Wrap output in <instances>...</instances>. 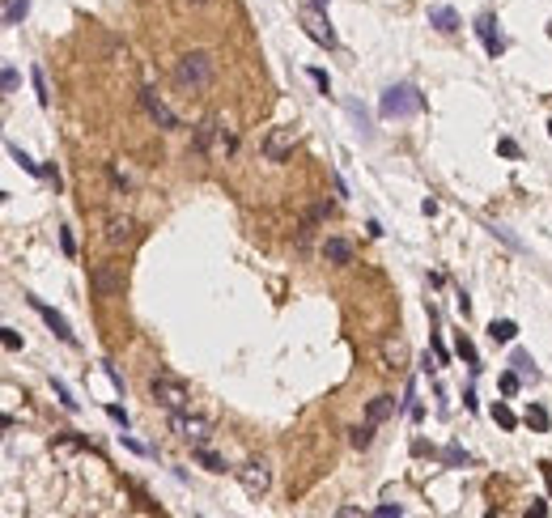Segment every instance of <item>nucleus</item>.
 <instances>
[{
    "instance_id": "f257e3e1",
    "label": "nucleus",
    "mask_w": 552,
    "mask_h": 518,
    "mask_svg": "<svg viewBox=\"0 0 552 518\" xmlns=\"http://www.w3.org/2000/svg\"><path fill=\"white\" fill-rule=\"evenodd\" d=\"M213 77H217V60L208 51H183L174 60V85L196 98V94H208L213 89Z\"/></svg>"
},
{
    "instance_id": "f03ea898",
    "label": "nucleus",
    "mask_w": 552,
    "mask_h": 518,
    "mask_svg": "<svg viewBox=\"0 0 552 518\" xmlns=\"http://www.w3.org/2000/svg\"><path fill=\"white\" fill-rule=\"evenodd\" d=\"M191 153L213 157V162H225V157L234 153V132L225 128L221 115H208V119L196 128V136H191Z\"/></svg>"
},
{
    "instance_id": "7ed1b4c3",
    "label": "nucleus",
    "mask_w": 552,
    "mask_h": 518,
    "mask_svg": "<svg viewBox=\"0 0 552 518\" xmlns=\"http://www.w3.org/2000/svg\"><path fill=\"white\" fill-rule=\"evenodd\" d=\"M149 395H153L166 412H183V408H191V391H187L174 374H153V378H149Z\"/></svg>"
},
{
    "instance_id": "20e7f679",
    "label": "nucleus",
    "mask_w": 552,
    "mask_h": 518,
    "mask_svg": "<svg viewBox=\"0 0 552 518\" xmlns=\"http://www.w3.org/2000/svg\"><path fill=\"white\" fill-rule=\"evenodd\" d=\"M298 21H302V30L319 43V47H336V30H332V21H327V13H323V4H315V0H302V9H298Z\"/></svg>"
},
{
    "instance_id": "39448f33",
    "label": "nucleus",
    "mask_w": 552,
    "mask_h": 518,
    "mask_svg": "<svg viewBox=\"0 0 552 518\" xmlns=\"http://www.w3.org/2000/svg\"><path fill=\"white\" fill-rule=\"evenodd\" d=\"M89 289H94V298H123V289H128L123 264H94L89 268Z\"/></svg>"
},
{
    "instance_id": "423d86ee",
    "label": "nucleus",
    "mask_w": 552,
    "mask_h": 518,
    "mask_svg": "<svg viewBox=\"0 0 552 518\" xmlns=\"http://www.w3.org/2000/svg\"><path fill=\"white\" fill-rule=\"evenodd\" d=\"M293 145H298V132H293L289 123H276V128H268V136H264L259 153H264V162L281 166V162H289V157H293Z\"/></svg>"
},
{
    "instance_id": "0eeeda50",
    "label": "nucleus",
    "mask_w": 552,
    "mask_h": 518,
    "mask_svg": "<svg viewBox=\"0 0 552 518\" xmlns=\"http://www.w3.org/2000/svg\"><path fill=\"white\" fill-rule=\"evenodd\" d=\"M421 106H425V98H421L417 85H408V81H404V85H391V89L383 94V115H387V119H395V115H417Z\"/></svg>"
},
{
    "instance_id": "6e6552de",
    "label": "nucleus",
    "mask_w": 552,
    "mask_h": 518,
    "mask_svg": "<svg viewBox=\"0 0 552 518\" xmlns=\"http://www.w3.org/2000/svg\"><path fill=\"white\" fill-rule=\"evenodd\" d=\"M234 476H238V485H242L247 497H264V493L272 489V468H268L264 459H251V463L234 468Z\"/></svg>"
},
{
    "instance_id": "1a4fd4ad",
    "label": "nucleus",
    "mask_w": 552,
    "mask_h": 518,
    "mask_svg": "<svg viewBox=\"0 0 552 518\" xmlns=\"http://www.w3.org/2000/svg\"><path fill=\"white\" fill-rule=\"evenodd\" d=\"M140 106H145V115H149L162 132H179V128H183V123H179V115L162 102V94H157L153 85H145V89H140Z\"/></svg>"
},
{
    "instance_id": "9d476101",
    "label": "nucleus",
    "mask_w": 552,
    "mask_h": 518,
    "mask_svg": "<svg viewBox=\"0 0 552 518\" xmlns=\"http://www.w3.org/2000/svg\"><path fill=\"white\" fill-rule=\"evenodd\" d=\"M208 429H213V421H208V417H196L191 408L170 412V434H179V438H187V442H204Z\"/></svg>"
},
{
    "instance_id": "9b49d317",
    "label": "nucleus",
    "mask_w": 552,
    "mask_h": 518,
    "mask_svg": "<svg viewBox=\"0 0 552 518\" xmlns=\"http://www.w3.org/2000/svg\"><path fill=\"white\" fill-rule=\"evenodd\" d=\"M30 306H34V310H38V319H43V323L55 332V340H64V344H77V336H72V327H68V319H64L60 310H51V306H47L43 298H34V293H30Z\"/></svg>"
},
{
    "instance_id": "f8f14e48",
    "label": "nucleus",
    "mask_w": 552,
    "mask_h": 518,
    "mask_svg": "<svg viewBox=\"0 0 552 518\" xmlns=\"http://www.w3.org/2000/svg\"><path fill=\"white\" fill-rule=\"evenodd\" d=\"M378 353H383V370H391V374L408 370V344H404L400 336H383Z\"/></svg>"
},
{
    "instance_id": "ddd939ff",
    "label": "nucleus",
    "mask_w": 552,
    "mask_h": 518,
    "mask_svg": "<svg viewBox=\"0 0 552 518\" xmlns=\"http://www.w3.org/2000/svg\"><path fill=\"white\" fill-rule=\"evenodd\" d=\"M476 34H480V43H485V51L497 60L502 51H506V38H502V30H497V21L485 13V17H476Z\"/></svg>"
},
{
    "instance_id": "4468645a",
    "label": "nucleus",
    "mask_w": 552,
    "mask_h": 518,
    "mask_svg": "<svg viewBox=\"0 0 552 518\" xmlns=\"http://www.w3.org/2000/svg\"><path fill=\"white\" fill-rule=\"evenodd\" d=\"M132 238H136V221H132V217H119V213L106 217V242H111V247H128Z\"/></svg>"
},
{
    "instance_id": "2eb2a0df",
    "label": "nucleus",
    "mask_w": 552,
    "mask_h": 518,
    "mask_svg": "<svg viewBox=\"0 0 552 518\" xmlns=\"http://www.w3.org/2000/svg\"><path fill=\"white\" fill-rule=\"evenodd\" d=\"M323 259H327L332 268H349V264H353V242H344V238H323Z\"/></svg>"
},
{
    "instance_id": "dca6fc26",
    "label": "nucleus",
    "mask_w": 552,
    "mask_h": 518,
    "mask_svg": "<svg viewBox=\"0 0 552 518\" xmlns=\"http://www.w3.org/2000/svg\"><path fill=\"white\" fill-rule=\"evenodd\" d=\"M429 26H438L442 34H455L463 21H459V13H455L451 4H434V9H429Z\"/></svg>"
},
{
    "instance_id": "f3484780",
    "label": "nucleus",
    "mask_w": 552,
    "mask_h": 518,
    "mask_svg": "<svg viewBox=\"0 0 552 518\" xmlns=\"http://www.w3.org/2000/svg\"><path fill=\"white\" fill-rule=\"evenodd\" d=\"M387 417H395V395H374V400L366 404V421H370V425H383Z\"/></svg>"
},
{
    "instance_id": "a211bd4d",
    "label": "nucleus",
    "mask_w": 552,
    "mask_h": 518,
    "mask_svg": "<svg viewBox=\"0 0 552 518\" xmlns=\"http://www.w3.org/2000/svg\"><path fill=\"white\" fill-rule=\"evenodd\" d=\"M489 336H493L497 344H510V340L519 336V323H510V319H493V323H489Z\"/></svg>"
},
{
    "instance_id": "6ab92c4d",
    "label": "nucleus",
    "mask_w": 552,
    "mask_h": 518,
    "mask_svg": "<svg viewBox=\"0 0 552 518\" xmlns=\"http://www.w3.org/2000/svg\"><path fill=\"white\" fill-rule=\"evenodd\" d=\"M510 366H514V370H519L523 378H531V383L540 378V370H536V361H531V353H523V349H514V353H510Z\"/></svg>"
},
{
    "instance_id": "aec40b11",
    "label": "nucleus",
    "mask_w": 552,
    "mask_h": 518,
    "mask_svg": "<svg viewBox=\"0 0 552 518\" xmlns=\"http://www.w3.org/2000/svg\"><path fill=\"white\" fill-rule=\"evenodd\" d=\"M374 429H378V425H370V421H366V425H357V429L349 434L353 451H370V446H374Z\"/></svg>"
},
{
    "instance_id": "412c9836",
    "label": "nucleus",
    "mask_w": 552,
    "mask_h": 518,
    "mask_svg": "<svg viewBox=\"0 0 552 518\" xmlns=\"http://www.w3.org/2000/svg\"><path fill=\"white\" fill-rule=\"evenodd\" d=\"M196 463H200V468H208V472H225V459H221V455H213L204 442H196Z\"/></svg>"
},
{
    "instance_id": "4be33fe9",
    "label": "nucleus",
    "mask_w": 552,
    "mask_h": 518,
    "mask_svg": "<svg viewBox=\"0 0 552 518\" xmlns=\"http://www.w3.org/2000/svg\"><path fill=\"white\" fill-rule=\"evenodd\" d=\"M4 149H9V157H13V162H17V166L26 170V174H34V179H43V166H38V162H30V157H26V153H21L17 145H4Z\"/></svg>"
},
{
    "instance_id": "5701e85b",
    "label": "nucleus",
    "mask_w": 552,
    "mask_h": 518,
    "mask_svg": "<svg viewBox=\"0 0 552 518\" xmlns=\"http://www.w3.org/2000/svg\"><path fill=\"white\" fill-rule=\"evenodd\" d=\"M523 421H527V425H531V429H536V434H548V412H544V408H540V404H531V408H527V417H523Z\"/></svg>"
},
{
    "instance_id": "b1692460",
    "label": "nucleus",
    "mask_w": 552,
    "mask_h": 518,
    "mask_svg": "<svg viewBox=\"0 0 552 518\" xmlns=\"http://www.w3.org/2000/svg\"><path fill=\"white\" fill-rule=\"evenodd\" d=\"M26 9H30V0H4V26H17L26 17Z\"/></svg>"
},
{
    "instance_id": "393cba45",
    "label": "nucleus",
    "mask_w": 552,
    "mask_h": 518,
    "mask_svg": "<svg viewBox=\"0 0 552 518\" xmlns=\"http://www.w3.org/2000/svg\"><path fill=\"white\" fill-rule=\"evenodd\" d=\"M30 81H34L38 102H43V106H51V94H47V77H43V68H30Z\"/></svg>"
},
{
    "instance_id": "a878e982",
    "label": "nucleus",
    "mask_w": 552,
    "mask_h": 518,
    "mask_svg": "<svg viewBox=\"0 0 552 518\" xmlns=\"http://www.w3.org/2000/svg\"><path fill=\"white\" fill-rule=\"evenodd\" d=\"M51 391H55V400H60V404H64V408H68V412H77V408H81V404H77V400H72V391H68V387H64V383H60V378H51Z\"/></svg>"
},
{
    "instance_id": "bb28decb",
    "label": "nucleus",
    "mask_w": 552,
    "mask_h": 518,
    "mask_svg": "<svg viewBox=\"0 0 552 518\" xmlns=\"http://www.w3.org/2000/svg\"><path fill=\"white\" fill-rule=\"evenodd\" d=\"M519 378H523L519 370H506V374L497 378V387H502V395H519Z\"/></svg>"
},
{
    "instance_id": "cd10ccee",
    "label": "nucleus",
    "mask_w": 552,
    "mask_h": 518,
    "mask_svg": "<svg viewBox=\"0 0 552 518\" xmlns=\"http://www.w3.org/2000/svg\"><path fill=\"white\" fill-rule=\"evenodd\" d=\"M493 421H497L502 429H514V425H519V417H514L506 404H493Z\"/></svg>"
},
{
    "instance_id": "c85d7f7f",
    "label": "nucleus",
    "mask_w": 552,
    "mask_h": 518,
    "mask_svg": "<svg viewBox=\"0 0 552 518\" xmlns=\"http://www.w3.org/2000/svg\"><path fill=\"white\" fill-rule=\"evenodd\" d=\"M489 234H493V238H502L506 247H514V251H523V242H519V238H514V234H510L506 225H497V221H493V225H489Z\"/></svg>"
},
{
    "instance_id": "c756f323",
    "label": "nucleus",
    "mask_w": 552,
    "mask_h": 518,
    "mask_svg": "<svg viewBox=\"0 0 552 518\" xmlns=\"http://www.w3.org/2000/svg\"><path fill=\"white\" fill-rule=\"evenodd\" d=\"M455 353H459V357L476 370V349H472V340H468V336H459V340H455Z\"/></svg>"
},
{
    "instance_id": "7c9ffc66",
    "label": "nucleus",
    "mask_w": 552,
    "mask_h": 518,
    "mask_svg": "<svg viewBox=\"0 0 552 518\" xmlns=\"http://www.w3.org/2000/svg\"><path fill=\"white\" fill-rule=\"evenodd\" d=\"M310 81H315V85H319V89H323V94H327V89H332V77H327V72H323V68H310Z\"/></svg>"
},
{
    "instance_id": "2f4dec72",
    "label": "nucleus",
    "mask_w": 552,
    "mask_h": 518,
    "mask_svg": "<svg viewBox=\"0 0 552 518\" xmlns=\"http://www.w3.org/2000/svg\"><path fill=\"white\" fill-rule=\"evenodd\" d=\"M0 340H4V349H9V353H17V349H21V336H17L13 327H4V336H0Z\"/></svg>"
},
{
    "instance_id": "473e14b6",
    "label": "nucleus",
    "mask_w": 552,
    "mask_h": 518,
    "mask_svg": "<svg viewBox=\"0 0 552 518\" xmlns=\"http://www.w3.org/2000/svg\"><path fill=\"white\" fill-rule=\"evenodd\" d=\"M497 153H502V157H519V145H514V140H497Z\"/></svg>"
},
{
    "instance_id": "72a5a7b5",
    "label": "nucleus",
    "mask_w": 552,
    "mask_h": 518,
    "mask_svg": "<svg viewBox=\"0 0 552 518\" xmlns=\"http://www.w3.org/2000/svg\"><path fill=\"white\" fill-rule=\"evenodd\" d=\"M60 247H64V255H77V242H72L68 230H60Z\"/></svg>"
},
{
    "instance_id": "f704fd0d",
    "label": "nucleus",
    "mask_w": 552,
    "mask_h": 518,
    "mask_svg": "<svg viewBox=\"0 0 552 518\" xmlns=\"http://www.w3.org/2000/svg\"><path fill=\"white\" fill-rule=\"evenodd\" d=\"M106 417H111V421H119V425H123V429H128V412H123V408H119V404H111V408H106Z\"/></svg>"
},
{
    "instance_id": "c9c22d12",
    "label": "nucleus",
    "mask_w": 552,
    "mask_h": 518,
    "mask_svg": "<svg viewBox=\"0 0 552 518\" xmlns=\"http://www.w3.org/2000/svg\"><path fill=\"white\" fill-rule=\"evenodd\" d=\"M374 514H378V518H400V514H404V510H400V506H378Z\"/></svg>"
},
{
    "instance_id": "e433bc0d",
    "label": "nucleus",
    "mask_w": 552,
    "mask_h": 518,
    "mask_svg": "<svg viewBox=\"0 0 552 518\" xmlns=\"http://www.w3.org/2000/svg\"><path fill=\"white\" fill-rule=\"evenodd\" d=\"M17 89V72L13 68H4V94H13Z\"/></svg>"
},
{
    "instance_id": "4c0bfd02",
    "label": "nucleus",
    "mask_w": 552,
    "mask_h": 518,
    "mask_svg": "<svg viewBox=\"0 0 552 518\" xmlns=\"http://www.w3.org/2000/svg\"><path fill=\"white\" fill-rule=\"evenodd\" d=\"M446 463H468V455H463L459 446H451V451H446Z\"/></svg>"
},
{
    "instance_id": "58836bf2",
    "label": "nucleus",
    "mask_w": 552,
    "mask_h": 518,
    "mask_svg": "<svg viewBox=\"0 0 552 518\" xmlns=\"http://www.w3.org/2000/svg\"><path fill=\"white\" fill-rule=\"evenodd\" d=\"M540 472H544V480H548V489H552V463H540Z\"/></svg>"
},
{
    "instance_id": "ea45409f",
    "label": "nucleus",
    "mask_w": 552,
    "mask_h": 518,
    "mask_svg": "<svg viewBox=\"0 0 552 518\" xmlns=\"http://www.w3.org/2000/svg\"><path fill=\"white\" fill-rule=\"evenodd\" d=\"M187 4H208V0H187Z\"/></svg>"
},
{
    "instance_id": "a19ab883",
    "label": "nucleus",
    "mask_w": 552,
    "mask_h": 518,
    "mask_svg": "<svg viewBox=\"0 0 552 518\" xmlns=\"http://www.w3.org/2000/svg\"><path fill=\"white\" fill-rule=\"evenodd\" d=\"M548 38H552V21H548Z\"/></svg>"
},
{
    "instance_id": "79ce46f5",
    "label": "nucleus",
    "mask_w": 552,
    "mask_h": 518,
    "mask_svg": "<svg viewBox=\"0 0 552 518\" xmlns=\"http://www.w3.org/2000/svg\"><path fill=\"white\" fill-rule=\"evenodd\" d=\"M548 136H552V119H548Z\"/></svg>"
}]
</instances>
